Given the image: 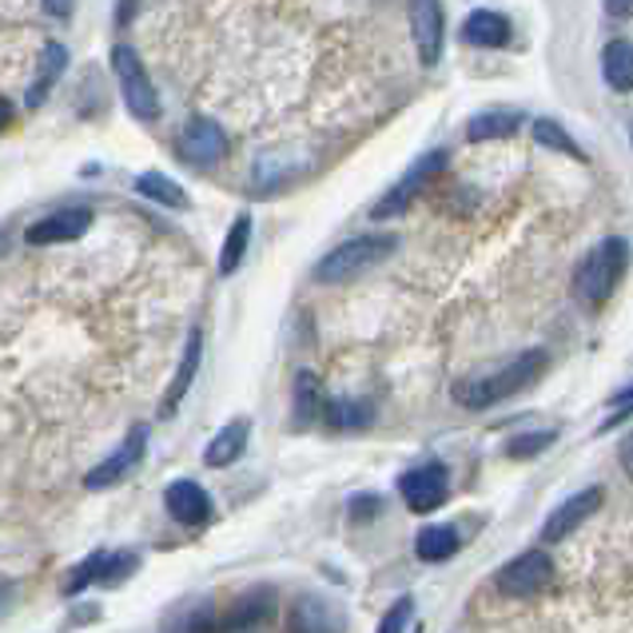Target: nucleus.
Returning a JSON list of instances; mask_svg holds the SVG:
<instances>
[{
	"label": "nucleus",
	"instance_id": "nucleus-1",
	"mask_svg": "<svg viewBox=\"0 0 633 633\" xmlns=\"http://www.w3.org/2000/svg\"><path fill=\"white\" fill-rule=\"evenodd\" d=\"M546 350L534 347V350H522L514 355L506 367L498 370H486V375H474L463 378V383H454V403L466 411H491L506 398H514L518 390H526L530 383H538V375L546 370Z\"/></svg>",
	"mask_w": 633,
	"mask_h": 633
},
{
	"label": "nucleus",
	"instance_id": "nucleus-2",
	"mask_svg": "<svg viewBox=\"0 0 633 633\" xmlns=\"http://www.w3.org/2000/svg\"><path fill=\"white\" fill-rule=\"evenodd\" d=\"M398 239L395 236H355L347 244L332 247L327 256L315 264V279L319 284H343V279H359V275L375 271L378 264H387L395 256Z\"/></svg>",
	"mask_w": 633,
	"mask_h": 633
},
{
	"label": "nucleus",
	"instance_id": "nucleus-3",
	"mask_svg": "<svg viewBox=\"0 0 633 633\" xmlns=\"http://www.w3.org/2000/svg\"><path fill=\"white\" fill-rule=\"evenodd\" d=\"M625 264H630V244L625 239H602L574 271V295L586 307H602L614 287L622 284Z\"/></svg>",
	"mask_w": 633,
	"mask_h": 633
},
{
	"label": "nucleus",
	"instance_id": "nucleus-4",
	"mask_svg": "<svg viewBox=\"0 0 633 633\" xmlns=\"http://www.w3.org/2000/svg\"><path fill=\"white\" fill-rule=\"evenodd\" d=\"M112 72H116V85H120V96H123V105H128V112L144 123L160 120L164 100H160V92H156V85H151L144 60L136 57V48H128V44L112 48Z\"/></svg>",
	"mask_w": 633,
	"mask_h": 633
},
{
	"label": "nucleus",
	"instance_id": "nucleus-5",
	"mask_svg": "<svg viewBox=\"0 0 633 633\" xmlns=\"http://www.w3.org/2000/svg\"><path fill=\"white\" fill-rule=\"evenodd\" d=\"M446 160H451V156H446V148L423 151V156H418V160L407 168V176H403V180H398L387 196L378 199L370 216H375V219H395V216H403V211H411V204H415V199L423 196V191L431 188L438 176H443Z\"/></svg>",
	"mask_w": 633,
	"mask_h": 633
},
{
	"label": "nucleus",
	"instance_id": "nucleus-6",
	"mask_svg": "<svg viewBox=\"0 0 633 633\" xmlns=\"http://www.w3.org/2000/svg\"><path fill=\"white\" fill-rule=\"evenodd\" d=\"M398 494L407 502L411 514H431L438 511L451 494V471L443 463H423V466H411L403 478H398Z\"/></svg>",
	"mask_w": 633,
	"mask_h": 633
},
{
	"label": "nucleus",
	"instance_id": "nucleus-7",
	"mask_svg": "<svg viewBox=\"0 0 633 633\" xmlns=\"http://www.w3.org/2000/svg\"><path fill=\"white\" fill-rule=\"evenodd\" d=\"M550 577H554V562L546 550H526L498 570V590L506 597H534L550 586Z\"/></svg>",
	"mask_w": 633,
	"mask_h": 633
},
{
	"label": "nucleus",
	"instance_id": "nucleus-8",
	"mask_svg": "<svg viewBox=\"0 0 633 633\" xmlns=\"http://www.w3.org/2000/svg\"><path fill=\"white\" fill-rule=\"evenodd\" d=\"M144 451H148V426L140 423V426H132V431L123 435V443L108 454L105 463L88 471L85 486H88V491H108V486H116L120 478H128V474L144 463Z\"/></svg>",
	"mask_w": 633,
	"mask_h": 633
},
{
	"label": "nucleus",
	"instance_id": "nucleus-9",
	"mask_svg": "<svg viewBox=\"0 0 633 633\" xmlns=\"http://www.w3.org/2000/svg\"><path fill=\"white\" fill-rule=\"evenodd\" d=\"M227 156V132L208 116H196L180 128V160L191 168H216Z\"/></svg>",
	"mask_w": 633,
	"mask_h": 633
},
{
	"label": "nucleus",
	"instance_id": "nucleus-10",
	"mask_svg": "<svg viewBox=\"0 0 633 633\" xmlns=\"http://www.w3.org/2000/svg\"><path fill=\"white\" fill-rule=\"evenodd\" d=\"M287 633H347V617L319 594H299L287 605Z\"/></svg>",
	"mask_w": 633,
	"mask_h": 633
},
{
	"label": "nucleus",
	"instance_id": "nucleus-11",
	"mask_svg": "<svg viewBox=\"0 0 633 633\" xmlns=\"http://www.w3.org/2000/svg\"><path fill=\"white\" fill-rule=\"evenodd\" d=\"M411 37H415L418 60L426 68L438 65L446 40V20H443V0H411Z\"/></svg>",
	"mask_w": 633,
	"mask_h": 633
},
{
	"label": "nucleus",
	"instance_id": "nucleus-12",
	"mask_svg": "<svg viewBox=\"0 0 633 633\" xmlns=\"http://www.w3.org/2000/svg\"><path fill=\"white\" fill-rule=\"evenodd\" d=\"M602 486H586V491H577L574 498H566L558 506V511H550L546 526H542L538 542H546V546H554V542H566L570 534H574L582 522L590 518L594 511H602Z\"/></svg>",
	"mask_w": 633,
	"mask_h": 633
},
{
	"label": "nucleus",
	"instance_id": "nucleus-13",
	"mask_svg": "<svg viewBox=\"0 0 633 633\" xmlns=\"http://www.w3.org/2000/svg\"><path fill=\"white\" fill-rule=\"evenodd\" d=\"M92 227V211L88 208H60V211H48L44 219L29 224L24 231V244L32 247H52V244H72L80 239Z\"/></svg>",
	"mask_w": 633,
	"mask_h": 633
},
{
	"label": "nucleus",
	"instance_id": "nucleus-14",
	"mask_svg": "<svg viewBox=\"0 0 633 633\" xmlns=\"http://www.w3.org/2000/svg\"><path fill=\"white\" fill-rule=\"evenodd\" d=\"M164 511L180 522V526H204L216 506H211V494L204 486L191 483V478H180V483H171L164 491Z\"/></svg>",
	"mask_w": 633,
	"mask_h": 633
},
{
	"label": "nucleus",
	"instance_id": "nucleus-15",
	"mask_svg": "<svg viewBox=\"0 0 633 633\" xmlns=\"http://www.w3.org/2000/svg\"><path fill=\"white\" fill-rule=\"evenodd\" d=\"M275 614V590L271 586H256L251 594H239L227 610V617L219 622L224 633H251Z\"/></svg>",
	"mask_w": 633,
	"mask_h": 633
},
{
	"label": "nucleus",
	"instance_id": "nucleus-16",
	"mask_svg": "<svg viewBox=\"0 0 633 633\" xmlns=\"http://www.w3.org/2000/svg\"><path fill=\"white\" fill-rule=\"evenodd\" d=\"M65 72H68V48L60 44V40H48L44 52H40V60H37V80H32L29 92H24V108L32 112V108L44 105Z\"/></svg>",
	"mask_w": 633,
	"mask_h": 633
},
{
	"label": "nucleus",
	"instance_id": "nucleus-17",
	"mask_svg": "<svg viewBox=\"0 0 633 633\" xmlns=\"http://www.w3.org/2000/svg\"><path fill=\"white\" fill-rule=\"evenodd\" d=\"M199 359H204V332L196 327V332L188 335V343H184L180 367H176V375H171V383H168V395H164V418L176 415V407L188 398L191 383H196V375H199Z\"/></svg>",
	"mask_w": 633,
	"mask_h": 633
},
{
	"label": "nucleus",
	"instance_id": "nucleus-18",
	"mask_svg": "<svg viewBox=\"0 0 633 633\" xmlns=\"http://www.w3.org/2000/svg\"><path fill=\"white\" fill-rule=\"evenodd\" d=\"M247 443H251V423H247V418H231V423L219 426V435L204 446V466L224 471V466L239 463L244 451H247Z\"/></svg>",
	"mask_w": 633,
	"mask_h": 633
},
{
	"label": "nucleus",
	"instance_id": "nucleus-19",
	"mask_svg": "<svg viewBox=\"0 0 633 633\" xmlns=\"http://www.w3.org/2000/svg\"><path fill=\"white\" fill-rule=\"evenodd\" d=\"M463 40L478 48H506L511 44V20L494 9H474L463 24Z\"/></svg>",
	"mask_w": 633,
	"mask_h": 633
},
{
	"label": "nucleus",
	"instance_id": "nucleus-20",
	"mask_svg": "<svg viewBox=\"0 0 633 633\" xmlns=\"http://www.w3.org/2000/svg\"><path fill=\"white\" fill-rule=\"evenodd\" d=\"M463 550V534L454 526H446V522H435V526H423L415 534V554L418 562H431V566H438V562H451L454 554Z\"/></svg>",
	"mask_w": 633,
	"mask_h": 633
},
{
	"label": "nucleus",
	"instance_id": "nucleus-21",
	"mask_svg": "<svg viewBox=\"0 0 633 633\" xmlns=\"http://www.w3.org/2000/svg\"><path fill=\"white\" fill-rule=\"evenodd\" d=\"M522 128V112L514 108H486L466 123V140L471 144H491V140H506Z\"/></svg>",
	"mask_w": 633,
	"mask_h": 633
},
{
	"label": "nucleus",
	"instance_id": "nucleus-22",
	"mask_svg": "<svg viewBox=\"0 0 633 633\" xmlns=\"http://www.w3.org/2000/svg\"><path fill=\"white\" fill-rule=\"evenodd\" d=\"M327 403L332 398L323 395V383L311 375V370H299L295 375V423L299 426H311L319 418H327Z\"/></svg>",
	"mask_w": 633,
	"mask_h": 633
},
{
	"label": "nucleus",
	"instance_id": "nucleus-23",
	"mask_svg": "<svg viewBox=\"0 0 633 633\" xmlns=\"http://www.w3.org/2000/svg\"><path fill=\"white\" fill-rule=\"evenodd\" d=\"M323 423L332 426V431H367L375 423V403L370 398H332L327 403V418Z\"/></svg>",
	"mask_w": 633,
	"mask_h": 633
},
{
	"label": "nucleus",
	"instance_id": "nucleus-24",
	"mask_svg": "<svg viewBox=\"0 0 633 633\" xmlns=\"http://www.w3.org/2000/svg\"><path fill=\"white\" fill-rule=\"evenodd\" d=\"M602 76L614 92H633V44L630 40H610L602 48Z\"/></svg>",
	"mask_w": 633,
	"mask_h": 633
},
{
	"label": "nucleus",
	"instance_id": "nucleus-25",
	"mask_svg": "<svg viewBox=\"0 0 633 633\" xmlns=\"http://www.w3.org/2000/svg\"><path fill=\"white\" fill-rule=\"evenodd\" d=\"M136 191L151 204H160V208H171V211H184L191 204L188 191L180 188V180H171L164 171H144L140 180H136Z\"/></svg>",
	"mask_w": 633,
	"mask_h": 633
},
{
	"label": "nucleus",
	"instance_id": "nucleus-26",
	"mask_svg": "<svg viewBox=\"0 0 633 633\" xmlns=\"http://www.w3.org/2000/svg\"><path fill=\"white\" fill-rule=\"evenodd\" d=\"M219 617L208 602H184L176 605L164 622V633H216Z\"/></svg>",
	"mask_w": 633,
	"mask_h": 633
},
{
	"label": "nucleus",
	"instance_id": "nucleus-27",
	"mask_svg": "<svg viewBox=\"0 0 633 633\" xmlns=\"http://www.w3.org/2000/svg\"><path fill=\"white\" fill-rule=\"evenodd\" d=\"M247 247H251V216H239L236 224L227 227L224 247H219V275H236L239 264H244Z\"/></svg>",
	"mask_w": 633,
	"mask_h": 633
},
{
	"label": "nucleus",
	"instance_id": "nucleus-28",
	"mask_svg": "<svg viewBox=\"0 0 633 633\" xmlns=\"http://www.w3.org/2000/svg\"><path fill=\"white\" fill-rule=\"evenodd\" d=\"M534 144H538V148L558 151V156H574V160H586V151L577 148V140H574V136H570L558 120H550V116H542V120H534Z\"/></svg>",
	"mask_w": 633,
	"mask_h": 633
},
{
	"label": "nucleus",
	"instance_id": "nucleus-29",
	"mask_svg": "<svg viewBox=\"0 0 633 633\" xmlns=\"http://www.w3.org/2000/svg\"><path fill=\"white\" fill-rule=\"evenodd\" d=\"M108 558H112L108 550H92V554H88V558L80 562V566H72V570H68L65 594H68V597H80L88 586H92V582H105Z\"/></svg>",
	"mask_w": 633,
	"mask_h": 633
},
{
	"label": "nucleus",
	"instance_id": "nucleus-30",
	"mask_svg": "<svg viewBox=\"0 0 633 633\" xmlns=\"http://www.w3.org/2000/svg\"><path fill=\"white\" fill-rule=\"evenodd\" d=\"M558 443V431H526V435H514L506 438V458H534V454L550 451V446Z\"/></svg>",
	"mask_w": 633,
	"mask_h": 633
},
{
	"label": "nucleus",
	"instance_id": "nucleus-31",
	"mask_svg": "<svg viewBox=\"0 0 633 633\" xmlns=\"http://www.w3.org/2000/svg\"><path fill=\"white\" fill-rule=\"evenodd\" d=\"M411 617H415V597H398L387 614L378 617V630L375 633H407Z\"/></svg>",
	"mask_w": 633,
	"mask_h": 633
},
{
	"label": "nucleus",
	"instance_id": "nucleus-32",
	"mask_svg": "<svg viewBox=\"0 0 633 633\" xmlns=\"http://www.w3.org/2000/svg\"><path fill=\"white\" fill-rule=\"evenodd\" d=\"M136 566H140V554H136V550L112 554V558H108V570H105V586H120L123 577H132Z\"/></svg>",
	"mask_w": 633,
	"mask_h": 633
},
{
	"label": "nucleus",
	"instance_id": "nucleus-33",
	"mask_svg": "<svg viewBox=\"0 0 633 633\" xmlns=\"http://www.w3.org/2000/svg\"><path fill=\"white\" fill-rule=\"evenodd\" d=\"M378 511H383V498H378V494H355V498L347 502L350 522H370Z\"/></svg>",
	"mask_w": 633,
	"mask_h": 633
},
{
	"label": "nucleus",
	"instance_id": "nucleus-34",
	"mask_svg": "<svg viewBox=\"0 0 633 633\" xmlns=\"http://www.w3.org/2000/svg\"><path fill=\"white\" fill-rule=\"evenodd\" d=\"M602 9H605V17H610V20H630L633 17V0H605Z\"/></svg>",
	"mask_w": 633,
	"mask_h": 633
},
{
	"label": "nucleus",
	"instance_id": "nucleus-35",
	"mask_svg": "<svg viewBox=\"0 0 633 633\" xmlns=\"http://www.w3.org/2000/svg\"><path fill=\"white\" fill-rule=\"evenodd\" d=\"M40 4H44L48 17H57V20H68L76 9V0H40Z\"/></svg>",
	"mask_w": 633,
	"mask_h": 633
},
{
	"label": "nucleus",
	"instance_id": "nucleus-36",
	"mask_svg": "<svg viewBox=\"0 0 633 633\" xmlns=\"http://www.w3.org/2000/svg\"><path fill=\"white\" fill-rule=\"evenodd\" d=\"M617 458H622L625 474H630V478H633V435H630V438H625V443H622V451H617Z\"/></svg>",
	"mask_w": 633,
	"mask_h": 633
},
{
	"label": "nucleus",
	"instance_id": "nucleus-37",
	"mask_svg": "<svg viewBox=\"0 0 633 633\" xmlns=\"http://www.w3.org/2000/svg\"><path fill=\"white\" fill-rule=\"evenodd\" d=\"M614 403H617V407H622V403H633V387L622 390V395H614Z\"/></svg>",
	"mask_w": 633,
	"mask_h": 633
}]
</instances>
